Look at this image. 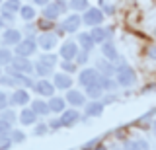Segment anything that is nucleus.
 <instances>
[{
    "instance_id": "6",
    "label": "nucleus",
    "mask_w": 156,
    "mask_h": 150,
    "mask_svg": "<svg viewBox=\"0 0 156 150\" xmlns=\"http://www.w3.org/2000/svg\"><path fill=\"white\" fill-rule=\"evenodd\" d=\"M8 66H12L16 72H23V74H31L33 72V65H31V61H29L27 57L14 55V59H12V62H10Z\"/></svg>"
},
{
    "instance_id": "48",
    "label": "nucleus",
    "mask_w": 156,
    "mask_h": 150,
    "mask_svg": "<svg viewBox=\"0 0 156 150\" xmlns=\"http://www.w3.org/2000/svg\"><path fill=\"white\" fill-rule=\"evenodd\" d=\"M148 57L152 61H156V47H150V49H148Z\"/></svg>"
},
{
    "instance_id": "28",
    "label": "nucleus",
    "mask_w": 156,
    "mask_h": 150,
    "mask_svg": "<svg viewBox=\"0 0 156 150\" xmlns=\"http://www.w3.org/2000/svg\"><path fill=\"white\" fill-rule=\"evenodd\" d=\"M20 16H22L23 22H33V20H35V16H37V12H35V8H33V6L26 4V6H22V10H20Z\"/></svg>"
},
{
    "instance_id": "37",
    "label": "nucleus",
    "mask_w": 156,
    "mask_h": 150,
    "mask_svg": "<svg viewBox=\"0 0 156 150\" xmlns=\"http://www.w3.org/2000/svg\"><path fill=\"white\" fill-rule=\"evenodd\" d=\"M0 18H2L4 22H14V20H16V14H14V12H10V10H6V8H2V6H0Z\"/></svg>"
},
{
    "instance_id": "23",
    "label": "nucleus",
    "mask_w": 156,
    "mask_h": 150,
    "mask_svg": "<svg viewBox=\"0 0 156 150\" xmlns=\"http://www.w3.org/2000/svg\"><path fill=\"white\" fill-rule=\"evenodd\" d=\"M86 96L90 99H100L101 96H104V88L100 86V80L94 82V84H90V86H86Z\"/></svg>"
},
{
    "instance_id": "13",
    "label": "nucleus",
    "mask_w": 156,
    "mask_h": 150,
    "mask_svg": "<svg viewBox=\"0 0 156 150\" xmlns=\"http://www.w3.org/2000/svg\"><path fill=\"white\" fill-rule=\"evenodd\" d=\"M33 88H35V92L39 96H47V98H51V96H55V84H53V82H49V80H37L35 82V86H33Z\"/></svg>"
},
{
    "instance_id": "18",
    "label": "nucleus",
    "mask_w": 156,
    "mask_h": 150,
    "mask_svg": "<svg viewBox=\"0 0 156 150\" xmlns=\"http://www.w3.org/2000/svg\"><path fill=\"white\" fill-rule=\"evenodd\" d=\"M10 103L12 105H27L29 103V94L26 88H16L12 96H10Z\"/></svg>"
},
{
    "instance_id": "10",
    "label": "nucleus",
    "mask_w": 156,
    "mask_h": 150,
    "mask_svg": "<svg viewBox=\"0 0 156 150\" xmlns=\"http://www.w3.org/2000/svg\"><path fill=\"white\" fill-rule=\"evenodd\" d=\"M78 45L74 41H65L62 43V47H61V51H58V55H61V59L62 61H74L76 59V55H78Z\"/></svg>"
},
{
    "instance_id": "25",
    "label": "nucleus",
    "mask_w": 156,
    "mask_h": 150,
    "mask_svg": "<svg viewBox=\"0 0 156 150\" xmlns=\"http://www.w3.org/2000/svg\"><path fill=\"white\" fill-rule=\"evenodd\" d=\"M33 70H35L37 76H41V78H47L49 74H53V66H49V65H45V62H41V61H37L35 65H33Z\"/></svg>"
},
{
    "instance_id": "45",
    "label": "nucleus",
    "mask_w": 156,
    "mask_h": 150,
    "mask_svg": "<svg viewBox=\"0 0 156 150\" xmlns=\"http://www.w3.org/2000/svg\"><path fill=\"white\" fill-rule=\"evenodd\" d=\"M53 26V22L51 20H47V18H43V20H39V27H41V30H49V27H51Z\"/></svg>"
},
{
    "instance_id": "50",
    "label": "nucleus",
    "mask_w": 156,
    "mask_h": 150,
    "mask_svg": "<svg viewBox=\"0 0 156 150\" xmlns=\"http://www.w3.org/2000/svg\"><path fill=\"white\" fill-rule=\"evenodd\" d=\"M152 127H154V129H152V131H154V137H156V123H154V125H152Z\"/></svg>"
},
{
    "instance_id": "51",
    "label": "nucleus",
    "mask_w": 156,
    "mask_h": 150,
    "mask_svg": "<svg viewBox=\"0 0 156 150\" xmlns=\"http://www.w3.org/2000/svg\"><path fill=\"white\" fill-rule=\"evenodd\" d=\"M96 150H105V148H104V146H98V148H96Z\"/></svg>"
},
{
    "instance_id": "27",
    "label": "nucleus",
    "mask_w": 156,
    "mask_h": 150,
    "mask_svg": "<svg viewBox=\"0 0 156 150\" xmlns=\"http://www.w3.org/2000/svg\"><path fill=\"white\" fill-rule=\"evenodd\" d=\"M123 150H148L146 140H127L123 144Z\"/></svg>"
},
{
    "instance_id": "53",
    "label": "nucleus",
    "mask_w": 156,
    "mask_h": 150,
    "mask_svg": "<svg viewBox=\"0 0 156 150\" xmlns=\"http://www.w3.org/2000/svg\"><path fill=\"white\" fill-rule=\"evenodd\" d=\"M154 35H156V27H154Z\"/></svg>"
},
{
    "instance_id": "31",
    "label": "nucleus",
    "mask_w": 156,
    "mask_h": 150,
    "mask_svg": "<svg viewBox=\"0 0 156 150\" xmlns=\"http://www.w3.org/2000/svg\"><path fill=\"white\" fill-rule=\"evenodd\" d=\"M14 59V53L10 49H0V66H8Z\"/></svg>"
},
{
    "instance_id": "42",
    "label": "nucleus",
    "mask_w": 156,
    "mask_h": 150,
    "mask_svg": "<svg viewBox=\"0 0 156 150\" xmlns=\"http://www.w3.org/2000/svg\"><path fill=\"white\" fill-rule=\"evenodd\" d=\"M10 131H12V125L6 123L4 119H0V134H10Z\"/></svg>"
},
{
    "instance_id": "26",
    "label": "nucleus",
    "mask_w": 156,
    "mask_h": 150,
    "mask_svg": "<svg viewBox=\"0 0 156 150\" xmlns=\"http://www.w3.org/2000/svg\"><path fill=\"white\" fill-rule=\"evenodd\" d=\"M31 109L35 111L37 115H47V113H51L45 99H33V101H31Z\"/></svg>"
},
{
    "instance_id": "22",
    "label": "nucleus",
    "mask_w": 156,
    "mask_h": 150,
    "mask_svg": "<svg viewBox=\"0 0 156 150\" xmlns=\"http://www.w3.org/2000/svg\"><path fill=\"white\" fill-rule=\"evenodd\" d=\"M94 39H92V35H90V31H86V33H78V47H80L82 51H88L90 53L92 49H94Z\"/></svg>"
},
{
    "instance_id": "24",
    "label": "nucleus",
    "mask_w": 156,
    "mask_h": 150,
    "mask_svg": "<svg viewBox=\"0 0 156 150\" xmlns=\"http://www.w3.org/2000/svg\"><path fill=\"white\" fill-rule=\"evenodd\" d=\"M100 86L104 88V92H113L119 84L113 76H100Z\"/></svg>"
},
{
    "instance_id": "41",
    "label": "nucleus",
    "mask_w": 156,
    "mask_h": 150,
    "mask_svg": "<svg viewBox=\"0 0 156 150\" xmlns=\"http://www.w3.org/2000/svg\"><path fill=\"white\" fill-rule=\"evenodd\" d=\"M8 105H10V96H8V94H4V92H0V111L6 109Z\"/></svg>"
},
{
    "instance_id": "12",
    "label": "nucleus",
    "mask_w": 156,
    "mask_h": 150,
    "mask_svg": "<svg viewBox=\"0 0 156 150\" xmlns=\"http://www.w3.org/2000/svg\"><path fill=\"white\" fill-rule=\"evenodd\" d=\"M90 35H92V39H94V43H104L107 39H111V30L109 27H101V26H94L92 27V31H90Z\"/></svg>"
},
{
    "instance_id": "4",
    "label": "nucleus",
    "mask_w": 156,
    "mask_h": 150,
    "mask_svg": "<svg viewBox=\"0 0 156 150\" xmlns=\"http://www.w3.org/2000/svg\"><path fill=\"white\" fill-rule=\"evenodd\" d=\"M37 49H39L37 41L33 39V37H26V39H22L16 45V55L18 57H29V55H33Z\"/></svg>"
},
{
    "instance_id": "20",
    "label": "nucleus",
    "mask_w": 156,
    "mask_h": 150,
    "mask_svg": "<svg viewBox=\"0 0 156 150\" xmlns=\"http://www.w3.org/2000/svg\"><path fill=\"white\" fill-rule=\"evenodd\" d=\"M20 123L22 125H26V127H29V125H33L37 121V113L35 111H33L31 107H26V109H22L20 111Z\"/></svg>"
},
{
    "instance_id": "30",
    "label": "nucleus",
    "mask_w": 156,
    "mask_h": 150,
    "mask_svg": "<svg viewBox=\"0 0 156 150\" xmlns=\"http://www.w3.org/2000/svg\"><path fill=\"white\" fill-rule=\"evenodd\" d=\"M0 119H4L6 123H10V125H16V121H18V117H16V111H12V109H2L0 111Z\"/></svg>"
},
{
    "instance_id": "36",
    "label": "nucleus",
    "mask_w": 156,
    "mask_h": 150,
    "mask_svg": "<svg viewBox=\"0 0 156 150\" xmlns=\"http://www.w3.org/2000/svg\"><path fill=\"white\" fill-rule=\"evenodd\" d=\"M88 59H90V53L88 51H78V55H76V65L78 66H82V65H88Z\"/></svg>"
},
{
    "instance_id": "1",
    "label": "nucleus",
    "mask_w": 156,
    "mask_h": 150,
    "mask_svg": "<svg viewBox=\"0 0 156 150\" xmlns=\"http://www.w3.org/2000/svg\"><path fill=\"white\" fill-rule=\"evenodd\" d=\"M115 80L121 88H133L136 84V72L131 68L129 65L123 62V65H119L115 68Z\"/></svg>"
},
{
    "instance_id": "15",
    "label": "nucleus",
    "mask_w": 156,
    "mask_h": 150,
    "mask_svg": "<svg viewBox=\"0 0 156 150\" xmlns=\"http://www.w3.org/2000/svg\"><path fill=\"white\" fill-rule=\"evenodd\" d=\"M47 105H49V111H51V113L61 115L62 111L66 109V99L61 98V96H51V98L47 99Z\"/></svg>"
},
{
    "instance_id": "38",
    "label": "nucleus",
    "mask_w": 156,
    "mask_h": 150,
    "mask_svg": "<svg viewBox=\"0 0 156 150\" xmlns=\"http://www.w3.org/2000/svg\"><path fill=\"white\" fill-rule=\"evenodd\" d=\"M0 84L8 86V88H16V80H14L10 74H2V76H0Z\"/></svg>"
},
{
    "instance_id": "11",
    "label": "nucleus",
    "mask_w": 156,
    "mask_h": 150,
    "mask_svg": "<svg viewBox=\"0 0 156 150\" xmlns=\"http://www.w3.org/2000/svg\"><path fill=\"white\" fill-rule=\"evenodd\" d=\"M72 82L74 80L70 78L68 72H57V74H53V84H55V88H58V90H70Z\"/></svg>"
},
{
    "instance_id": "29",
    "label": "nucleus",
    "mask_w": 156,
    "mask_h": 150,
    "mask_svg": "<svg viewBox=\"0 0 156 150\" xmlns=\"http://www.w3.org/2000/svg\"><path fill=\"white\" fill-rule=\"evenodd\" d=\"M22 0H4L2 2V8H6V10L14 12V14H20V10H22Z\"/></svg>"
},
{
    "instance_id": "33",
    "label": "nucleus",
    "mask_w": 156,
    "mask_h": 150,
    "mask_svg": "<svg viewBox=\"0 0 156 150\" xmlns=\"http://www.w3.org/2000/svg\"><path fill=\"white\" fill-rule=\"evenodd\" d=\"M70 8L76 12H84L90 8V4H88V0H70Z\"/></svg>"
},
{
    "instance_id": "19",
    "label": "nucleus",
    "mask_w": 156,
    "mask_h": 150,
    "mask_svg": "<svg viewBox=\"0 0 156 150\" xmlns=\"http://www.w3.org/2000/svg\"><path fill=\"white\" fill-rule=\"evenodd\" d=\"M101 53H104V57H105L107 61H111V62L119 59V53H117L115 45L111 43V39H109V41H104V43H101Z\"/></svg>"
},
{
    "instance_id": "2",
    "label": "nucleus",
    "mask_w": 156,
    "mask_h": 150,
    "mask_svg": "<svg viewBox=\"0 0 156 150\" xmlns=\"http://www.w3.org/2000/svg\"><path fill=\"white\" fill-rule=\"evenodd\" d=\"M80 26H82V16H78V14H70V16H66L65 20L61 22L57 33H58V35H62V33H76L78 30H80Z\"/></svg>"
},
{
    "instance_id": "7",
    "label": "nucleus",
    "mask_w": 156,
    "mask_h": 150,
    "mask_svg": "<svg viewBox=\"0 0 156 150\" xmlns=\"http://www.w3.org/2000/svg\"><path fill=\"white\" fill-rule=\"evenodd\" d=\"M58 119H61V125H62V127H74L78 121H80V111H78L76 107L65 109L61 115H58Z\"/></svg>"
},
{
    "instance_id": "54",
    "label": "nucleus",
    "mask_w": 156,
    "mask_h": 150,
    "mask_svg": "<svg viewBox=\"0 0 156 150\" xmlns=\"http://www.w3.org/2000/svg\"><path fill=\"white\" fill-rule=\"evenodd\" d=\"M0 2H4V0H0Z\"/></svg>"
},
{
    "instance_id": "34",
    "label": "nucleus",
    "mask_w": 156,
    "mask_h": 150,
    "mask_svg": "<svg viewBox=\"0 0 156 150\" xmlns=\"http://www.w3.org/2000/svg\"><path fill=\"white\" fill-rule=\"evenodd\" d=\"M10 138H12V142L20 144V142L26 140V134H23L22 131H18V129H12V131H10Z\"/></svg>"
},
{
    "instance_id": "52",
    "label": "nucleus",
    "mask_w": 156,
    "mask_h": 150,
    "mask_svg": "<svg viewBox=\"0 0 156 150\" xmlns=\"http://www.w3.org/2000/svg\"><path fill=\"white\" fill-rule=\"evenodd\" d=\"M0 76H2V66H0Z\"/></svg>"
},
{
    "instance_id": "39",
    "label": "nucleus",
    "mask_w": 156,
    "mask_h": 150,
    "mask_svg": "<svg viewBox=\"0 0 156 150\" xmlns=\"http://www.w3.org/2000/svg\"><path fill=\"white\" fill-rule=\"evenodd\" d=\"M62 72H68V74H72L76 68H78V65L76 62H72V61H62Z\"/></svg>"
},
{
    "instance_id": "49",
    "label": "nucleus",
    "mask_w": 156,
    "mask_h": 150,
    "mask_svg": "<svg viewBox=\"0 0 156 150\" xmlns=\"http://www.w3.org/2000/svg\"><path fill=\"white\" fill-rule=\"evenodd\" d=\"M4 23H6V22H4L2 18H0V30H2V27H4Z\"/></svg>"
},
{
    "instance_id": "14",
    "label": "nucleus",
    "mask_w": 156,
    "mask_h": 150,
    "mask_svg": "<svg viewBox=\"0 0 156 150\" xmlns=\"http://www.w3.org/2000/svg\"><path fill=\"white\" fill-rule=\"evenodd\" d=\"M66 103H70V105H74V107H82V105H86V96L82 94V92H78V90H66Z\"/></svg>"
},
{
    "instance_id": "5",
    "label": "nucleus",
    "mask_w": 156,
    "mask_h": 150,
    "mask_svg": "<svg viewBox=\"0 0 156 150\" xmlns=\"http://www.w3.org/2000/svg\"><path fill=\"white\" fill-rule=\"evenodd\" d=\"M100 76L101 74H100V70H98L96 66L94 68H82L80 74H78V84L86 88V86H90V84H94V82L100 80Z\"/></svg>"
},
{
    "instance_id": "17",
    "label": "nucleus",
    "mask_w": 156,
    "mask_h": 150,
    "mask_svg": "<svg viewBox=\"0 0 156 150\" xmlns=\"http://www.w3.org/2000/svg\"><path fill=\"white\" fill-rule=\"evenodd\" d=\"M104 107H105L104 101H100V99H92V101H88V103L84 105L88 117H100V115L104 113Z\"/></svg>"
},
{
    "instance_id": "16",
    "label": "nucleus",
    "mask_w": 156,
    "mask_h": 150,
    "mask_svg": "<svg viewBox=\"0 0 156 150\" xmlns=\"http://www.w3.org/2000/svg\"><path fill=\"white\" fill-rule=\"evenodd\" d=\"M61 6H58V2H49L47 6H43V18H47V20H51V22H55L61 18Z\"/></svg>"
},
{
    "instance_id": "21",
    "label": "nucleus",
    "mask_w": 156,
    "mask_h": 150,
    "mask_svg": "<svg viewBox=\"0 0 156 150\" xmlns=\"http://www.w3.org/2000/svg\"><path fill=\"white\" fill-rule=\"evenodd\" d=\"M96 68L100 70L101 76H115V66L111 65V61H107V59H100L96 62Z\"/></svg>"
},
{
    "instance_id": "3",
    "label": "nucleus",
    "mask_w": 156,
    "mask_h": 150,
    "mask_svg": "<svg viewBox=\"0 0 156 150\" xmlns=\"http://www.w3.org/2000/svg\"><path fill=\"white\" fill-rule=\"evenodd\" d=\"M104 20H105V16L101 12V8H88V10H84V16H82V23H86L90 27L101 26Z\"/></svg>"
},
{
    "instance_id": "46",
    "label": "nucleus",
    "mask_w": 156,
    "mask_h": 150,
    "mask_svg": "<svg viewBox=\"0 0 156 150\" xmlns=\"http://www.w3.org/2000/svg\"><path fill=\"white\" fill-rule=\"evenodd\" d=\"M115 99H117V98H115V94H113V92H111V94H109V96H107V98L104 99V105H105V103H113Z\"/></svg>"
},
{
    "instance_id": "47",
    "label": "nucleus",
    "mask_w": 156,
    "mask_h": 150,
    "mask_svg": "<svg viewBox=\"0 0 156 150\" xmlns=\"http://www.w3.org/2000/svg\"><path fill=\"white\" fill-rule=\"evenodd\" d=\"M33 4H35V6H47L49 2H51V0H31Z\"/></svg>"
},
{
    "instance_id": "44",
    "label": "nucleus",
    "mask_w": 156,
    "mask_h": 150,
    "mask_svg": "<svg viewBox=\"0 0 156 150\" xmlns=\"http://www.w3.org/2000/svg\"><path fill=\"white\" fill-rule=\"evenodd\" d=\"M61 127H62V125H61V119H58V117L49 121V129H51V131H58Z\"/></svg>"
},
{
    "instance_id": "35",
    "label": "nucleus",
    "mask_w": 156,
    "mask_h": 150,
    "mask_svg": "<svg viewBox=\"0 0 156 150\" xmlns=\"http://www.w3.org/2000/svg\"><path fill=\"white\" fill-rule=\"evenodd\" d=\"M12 138H10V134H0V150H10L12 148Z\"/></svg>"
},
{
    "instance_id": "40",
    "label": "nucleus",
    "mask_w": 156,
    "mask_h": 150,
    "mask_svg": "<svg viewBox=\"0 0 156 150\" xmlns=\"http://www.w3.org/2000/svg\"><path fill=\"white\" fill-rule=\"evenodd\" d=\"M47 131H49L47 123H39V125H35V129H33V134H35V137H41V134H47Z\"/></svg>"
},
{
    "instance_id": "8",
    "label": "nucleus",
    "mask_w": 156,
    "mask_h": 150,
    "mask_svg": "<svg viewBox=\"0 0 156 150\" xmlns=\"http://www.w3.org/2000/svg\"><path fill=\"white\" fill-rule=\"evenodd\" d=\"M22 39H23L22 31L14 30V27H8V30H4V33H2V43L6 47H16Z\"/></svg>"
},
{
    "instance_id": "32",
    "label": "nucleus",
    "mask_w": 156,
    "mask_h": 150,
    "mask_svg": "<svg viewBox=\"0 0 156 150\" xmlns=\"http://www.w3.org/2000/svg\"><path fill=\"white\" fill-rule=\"evenodd\" d=\"M39 61L45 62V65H49V66H55V65H57V61H58V57H57V55H53L51 51H45L41 57H39Z\"/></svg>"
},
{
    "instance_id": "43",
    "label": "nucleus",
    "mask_w": 156,
    "mask_h": 150,
    "mask_svg": "<svg viewBox=\"0 0 156 150\" xmlns=\"http://www.w3.org/2000/svg\"><path fill=\"white\" fill-rule=\"evenodd\" d=\"M101 6H104V10H101L104 14H109V16H113V14H115V6H113V4H109V2H101Z\"/></svg>"
},
{
    "instance_id": "9",
    "label": "nucleus",
    "mask_w": 156,
    "mask_h": 150,
    "mask_svg": "<svg viewBox=\"0 0 156 150\" xmlns=\"http://www.w3.org/2000/svg\"><path fill=\"white\" fill-rule=\"evenodd\" d=\"M37 45H39V49H43V51L55 49V47H57V33L43 31L41 35H39V39H37Z\"/></svg>"
}]
</instances>
